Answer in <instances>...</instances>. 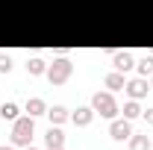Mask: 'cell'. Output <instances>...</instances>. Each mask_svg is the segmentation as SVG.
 <instances>
[{"label": "cell", "instance_id": "cell-1", "mask_svg": "<svg viewBox=\"0 0 153 150\" xmlns=\"http://www.w3.org/2000/svg\"><path fill=\"white\" fill-rule=\"evenodd\" d=\"M33 132H36L33 115H30V118H18V121H15V130H12V141H15V144H30Z\"/></svg>", "mask_w": 153, "mask_h": 150}, {"label": "cell", "instance_id": "cell-2", "mask_svg": "<svg viewBox=\"0 0 153 150\" xmlns=\"http://www.w3.org/2000/svg\"><path fill=\"white\" fill-rule=\"evenodd\" d=\"M94 112H100L103 118H115V115H118V103H115V97H112V94H106V91H97L94 94Z\"/></svg>", "mask_w": 153, "mask_h": 150}, {"label": "cell", "instance_id": "cell-3", "mask_svg": "<svg viewBox=\"0 0 153 150\" xmlns=\"http://www.w3.org/2000/svg\"><path fill=\"white\" fill-rule=\"evenodd\" d=\"M71 71H74V65H71L68 59H56V62L47 68V79H50V82H65V79L71 76Z\"/></svg>", "mask_w": 153, "mask_h": 150}, {"label": "cell", "instance_id": "cell-4", "mask_svg": "<svg viewBox=\"0 0 153 150\" xmlns=\"http://www.w3.org/2000/svg\"><path fill=\"white\" fill-rule=\"evenodd\" d=\"M115 141H124V138H130L133 135V127H130V118H124V121H112V127H109Z\"/></svg>", "mask_w": 153, "mask_h": 150}, {"label": "cell", "instance_id": "cell-5", "mask_svg": "<svg viewBox=\"0 0 153 150\" xmlns=\"http://www.w3.org/2000/svg\"><path fill=\"white\" fill-rule=\"evenodd\" d=\"M124 88L130 91V97H133V100H138V97H144V94L150 91V85H147V79H141V76H138V79H130V82H127Z\"/></svg>", "mask_w": 153, "mask_h": 150}, {"label": "cell", "instance_id": "cell-6", "mask_svg": "<svg viewBox=\"0 0 153 150\" xmlns=\"http://www.w3.org/2000/svg\"><path fill=\"white\" fill-rule=\"evenodd\" d=\"M115 68H118V71H130V68H133V53H127V50H124V53H115Z\"/></svg>", "mask_w": 153, "mask_h": 150}, {"label": "cell", "instance_id": "cell-7", "mask_svg": "<svg viewBox=\"0 0 153 150\" xmlns=\"http://www.w3.org/2000/svg\"><path fill=\"white\" fill-rule=\"evenodd\" d=\"M27 112L36 118V115H44V112H47V106H44L41 97H33V100H27Z\"/></svg>", "mask_w": 153, "mask_h": 150}, {"label": "cell", "instance_id": "cell-8", "mask_svg": "<svg viewBox=\"0 0 153 150\" xmlns=\"http://www.w3.org/2000/svg\"><path fill=\"white\" fill-rule=\"evenodd\" d=\"M91 115H94V109H85V106H82V109H76L71 118H74V124H76V127H85V124L91 121Z\"/></svg>", "mask_w": 153, "mask_h": 150}, {"label": "cell", "instance_id": "cell-9", "mask_svg": "<svg viewBox=\"0 0 153 150\" xmlns=\"http://www.w3.org/2000/svg\"><path fill=\"white\" fill-rule=\"evenodd\" d=\"M62 144H65V135H62V130L50 127V130H47V147H62Z\"/></svg>", "mask_w": 153, "mask_h": 150}, {"label": "cell", "instance_id": "cell-10", "mask_svg": "<svg viewBox=\"0 0 153 150\" xmlns=\"http://www.w3.org/2000/svg\"><path fill=\"white\" fill-rule=\"evenodd\" d=\"M0 118L3 121H18V106L15 103H3L0 106Z\"/></svg>", "mask_w": 153, "mask_h": 150}, {"label": "cell", "instance_id": "cell-11", "mask_svg": "<svg viewBox=\"0 0 153 150\" xmlns=\"http://www.w3.org/2000/svg\"><path fill=\"white\" fill-rule=\"evenodd\" d=\"M130 150H150V138L147 135H133L130 138Z\"/></svg>", "mask_w": 153, "mask_h": 150}, {"label": "cell", "instance_id": "cell-12", "mask_svg": "<svg viewBox=\"0 0 153 150\" xmlns=\"http://www.w3.org/2000/svg\"><path fill=\"white\" fill-rule=\"evenodd\" d=\"M47 115H50L53 124H62V121L68 118V109H65V106H53V109H47Z\"/></svg>", "mask_w": 153, "mask_h": 150}, {"label": "cell", "instance_id": "cell-13", "mask_svg": "<svg viewBox=\"0 0 153 150\" xmlns=\"http://www.w3.org/2000/svg\"><path fill=\"white\" fill-rule=\"evenodd\" d=\"M27 71H30V74L33 76H38V74H44V62H41V59H30V62H27Z\"/></svg>", "mask_w": 153, "mask_h": 150}, {"label": "cell", "instance_id": "cell-14", "mask_svg": "<svg viewBox=\"0 0 153 150\" xmlns=\"http://www.w3.org/2000/svg\"><path fill=\"white\" fill-rule=\"evenodd\" d=\"M106 85H109L112 91H118V88H124L127 82H124V76H121V74H109V76H106Z\"/></svg>", "mask_w": 153, "mask_h": 150}, {"label": "cell", "instance_id": "cell-15", "mask_svg": "<svg viewBox=\"0 0 153 150\" xmlns=\"http://www.w3.org/2000/svg\"><path fill=\"white\" fill-rule=\"evenodd\" d=\"M138 115H141V109H138V103H135V100L124 103V118H130V121H133V118H138Z\"/></svg>", "mask_w": 153, "mask_h": 150}, {"label": "cell", "instance_id": "cell-16", "mask_svg": "<svg viewBox=\"0 0 153 150\" xmlns=\"http://www.w3.org/2000/svg\"><path fill=\"white\" fill-rule=\"evenodd\" d=\"M138 71L147 76V74H153V56H144L141 62H138Z\"/></svg>", "mask_w": 153, "mask_h": 150}, {"label": "cell", "instance_id": "cell-17", "mask_svg": "<svg viewBox=\"0 0 153 150\" xmlns=\"http://www.w3.org/2000/svg\"><path fill=\"white\" fill-rule=\"evenodd\" d=\"M9 71H12V56L0 53V74H9Z\"/></svg>", "mask_w": 153, "mask_h": 150}, {"label": "cell", "instance_id": "cell-18", "mask_svg": "<svg viewBox=\"0 0 153 150\" xmlns=\"http://www.w3.org/2000/svg\"><path fill=\"white\" fill-rule=\"evenodd\" d=\"M144 121H147V124H153V109H147V112H144Z\"/></svg>", "mask_w": 153, "mask_h": 150}, {"label": "cell", "instance_id": "cell-19", "mask_svg": "<svg viewBox=\"0 0 153 150\" xmlns=\"http://www.w3.org/2000/svg\"><path fill=\"white\" fill-rule=\"evenodd\" d=\"M0 150H15V147H0Z\"/></svg>", "mask_w": 153, "mask_h": 150}, {"label": "cell", "instance_id": "cell-20", "mask_svg": "<svg viewBox=\"0 0 153 150\" xmlns=\"http://www.w3.org/2000/svg\"><path fill=\"white\" fill-rule=\"evenodd\" d=\"M50 150H62V147H50Z\"/></svg>", "mask_w": 153, "mask_h": 150}, {"label": "cell", "instance_id": "cell-21", "mask_svg": "<svg viewBox=\"0 0 153 150\" xmlns=\"http://www.w3.org/2000/svg\"><path fill=\"white\" fill-rule=\"evenodd\" d=\"M27 150H36V147H27Z\"/></svg>", "mask_w": 153, "mask_h": 150}, {"label": "cell", "instance_id": "cell-22", "mask_svg": "<svg viewBox=\"0 0 153 150\" xmlns=\"http://www.w3.org/2000/svg\"><path fill=\"white\" fill-rule=\"evenodd\" d=\"M150 85H153V76H150Z\"/></svg>", "mask_w": 153, "mask_h": 150}]
</instances>
